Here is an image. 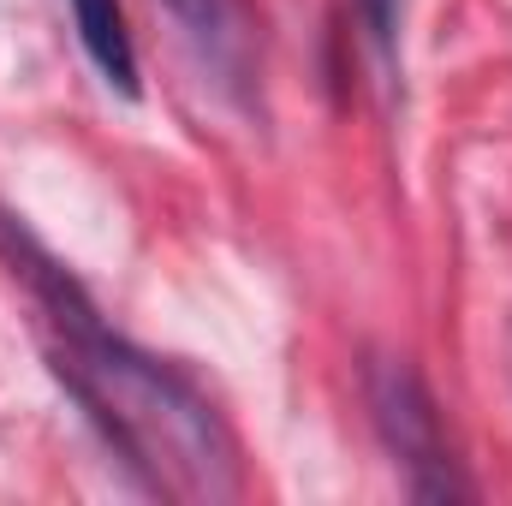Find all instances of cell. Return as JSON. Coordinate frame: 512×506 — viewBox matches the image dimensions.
Instances as JSON below:
<instances>
[{"label":"cell","mask_w":512,"mask_h":506,"mask_svg":"<svg viewBox=\"0 0 512 506\" xmlns=\"http://www.w3.org/2000/svg\"><path fill=\"white\" fill-rule=\"evenodd\" d=\"M370 405H376V423H382L387 447L411 471V495L417 501H453V495H465V483L453 477L447 441H441L435 399L423 393V381L411 376L405 364H376L370 370Z\"/></svg>","instance_id":"7a4b0ae2"},{"label":"cell","mask_w":512,"mask_h":506,"mask_svg":"<svg viewBox=\"0 0 512 506\" xmlns=\"http://www.w3.org/2000/svg\"><path fill=\"white\" fill-rule=\"evenodd\" d=\"M72 24H78L84 54L96 60V72H102L120 96H137V48H131L120 0H72Z\"/></svg>","instance_id":"277c9868"},{"label":"cell","mask_w":512,"mask_h":506,"mask_svg":"<svg viewBox=\"0 0 512 506\" xmlns=\"http://www.w3.org/2000/svg\"><path fill=\"white\" fill-rule=\"evenodd\" d=\"M0 256L54 316V334H60L48 352L54 376L72 387V399L90 411V423L108 435V447L131 471L155 495H179V501L239 495V447L215 417V405L161 358L108 334L96 304L78 292V280L12 215H0Z\"/></svg>","instance_id":"6da1fadb"},{"label":"cell","mask_w":512,"mask_h":506,"mask_svg":"<svg viewBox=\"0 0 512 506\" xmlns=\"http://www.w3.org/2000/svg\"><path fill=\"white\" fill-rule=\"evenodd\" d=\"M358 12H364V30H370V42H376L387 60H393V36H399V0H358Z\"/></svg>","instance_id":"5b68a950"},{"label":"cell","mask_w":512,"mask_h":506,"mask_svg":"<svg viewBox=\"0 0 512 506\" xmlns=\"http://www.w3.org/2000/svg\"><path fill=\"white\" fill-rule=\"evenodd\" d=\"M167 12L185 24V36L197 42V54H203L227 84H245V78H251L256 30H251L245 0H167Z\"/></svg>","instance_id":"3957f363"}]
</instances>
